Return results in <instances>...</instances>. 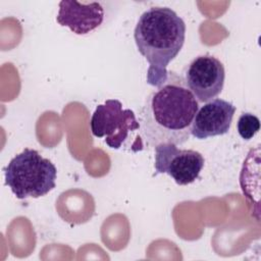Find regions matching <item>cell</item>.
Masks as SVG:
<instances>
[{
	"label": "cell",
	"mask_w": 261,
	"mask_h": 261,
	"mask_svg": "<svg viewBox=\"0 0 261 261\" xmlns=\"http://www.w3.org/2000/svg\"><path fill=\"white\" fill-rule=\"evenodd\" d=\"M140 111V135L150 147L162 143L182 145L191 137V127L199 102L185 79L168 71L167 80L156 87Z\"/></svg>",
	"instance_id": "obj_1"
},
{
	"label": "cell",
	"mask_w": 261,
	"mask_h": 261,
	"mask_svg": "<svg viewBox=\"0 0 261 261\" xmlns=\"http://www.w3.org/2000/svg\"><path fill=\"white\" fill-rule=\"evenodd\" d=\"M134 39L149 64L147 83L158 87L167 80V66L184 46L186 23L171 8L153 6L139 17Z\"/></svg>",
	"instance_id": "obj_2"
},
{
	"label": "cell",
	"mask_w": 261,
	"mask_h": 261,
	"mask_svg": "<svg viewBox=\"0 0 261 261\" xmlns=\"http://www.w3.org/2000/svg\"><path fill=\"white\" fill-rule=\"evenodd\" d=\"M4 175L17 199L40 198L55 189L57 168L37 150L25 148L9 161Z\"/></svg>",
	"instance_id": "obj_3"
},
{
	"label": "cell",
	"mask_w": 261,
	"mask_h": 261,
	"mask_svg": "<svg viewBox=\"0 0 261 261\" xmlns=\"http://www.w3.org/2000/svg\"><path fill=\"white\" fill-rule=\"evenodd\" d=\"M91 133L96 138H103L106 145L118 150L132 145L133 151L143 149V139L140 135V123L130 109H123L117 99H108L99 104L90 120Z\"/></svg>",
	"instance_id": "obj_4"
},
{
	"label": "cell",
	"mask_w": 261,
	"mask_h": 261,
	"mask_svg": "<svg viewBox=\"0 0 261 261\" xmlns=\"http://www.w3.org/2000/svg\"><path fill=\"white\" fill-rule=\"evenodd\" d=\"M203 155L195 150L178 149L162 143L155 147V174L166 173L179 186L194 182L204 167Z\"/></svg>",
	"instance_id": "obj_5"
},
{
	"label": "cell",
	"mask_w": 261,
	"mask_h": 261,
	"mask_svg": "<svg viewBox=\"0 0 261 261\" xmlns=\"http://www.w3.org/2000/svg\"><path fill=\"white\" fill-rule=\"evenodd\" d=\"M185 82L198 102H208L218 96L224 86L225 70L216 57L205 54L196 57L187 67Z\"/></svg>",
	"instance_id": "obj_6"
},
{
	"label": "cell",
	"mask_w": 261,
	"mask_h": 261,
	"mask_svg": "<svg viewBox=\"0 0 261 261\" xmlns=\"http://www.w3.org/2000/svg\"><path fill=\"white\" fill-rule=\"evenodd\" d=\"M236 106L223 99H212L198 109L191 127V135L204 140L228 133Z\"/></svg>",
	"instance_id": "obj_7"
},
{
	"label": "cell",
	"mask_w": 261,
	"mask_h": 261,
	"mask_svg": "<svg viewBox=\"0 0 261 261\" xmlns=\"http://www.w3.org/2000/svg\"><path fill=\"white\" fill-rule=\"evenodd\" d=\"M56 20L76 35H87L102 24L104 7L100 2L62 0L59 2Z\"/></svg>",
	"instance_id": "obj_8"
},
{
	"label": "cell",
	"mask_w": 261,
	"mask_h": 261,
	"mask_svg": "<svg viewBox=\"0 0 261 261\" xmlns=\"http://www.w3.org/2000/svg\"><path fill=\"white\" fill-rule=\"evenodd\" d=\"M237 129L243 140L249 141L260 130V119L253 113L244 112L238 119Z\"/></svg>",
	"instance_id": "obj_9"
}]
</instances>
